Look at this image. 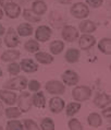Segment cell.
<instances>
[{
  "instance_id": "1",
  "label": "cell",
  "mask_w": 111,
  "mask_h": 130,
  "mask_svg": "<svg viewBox=\"0 0 111 130\" xmlns=\"http://www.w3.org/2000/svg\"><path fill=\"white\" fill-rule=\"evenodd\" d=\"M71 14L78 20H84L89 15V7L84 2H76L71 7Z\"/></svg>"
},
{
  "instance_id": "2",
  "label": "cell",
  "mask_w": 111,
  "mask_h": 130,
  "mask_svg": "<svg viewBox=\"0 0 111 130\" xmlns=\"http://www.w3.org/2000/svg\"><path fill=\"white\" fill-rule=\"evenodd\" d=\"M72 96L77 102H84V101L89 100V97L92 96V90L86 85L76 86L72 91Z\"/></svg>"
},
{
  "instance_id": "3",
  "label": "cell",
  "mask_w": 111,
  "mask_h": 130,
  "mask_svg": "<svg viewBox=\"0 0 111 130\" xmlns=\"http://www.w3.org/2000/svg\"><path fill=\"white\" fill-rule=\"evenodd\" d=\"M3 86H5L6 89H9V90L22 91V90L26 89V86H27V79L25 78V77L17 75V77L11 79V80H9Z\"/></svg>"
},
{
  "instance_id": "4",
  "label": "cell",
  "mask_w": 111,
  "mask_h": 130,
  "mask_svg": "<svg viewBox=\"0 0 111 130\" xmlns=\"http://www.w3.org/2000/svg\"><path fill=\"white\" fill-rule=\"evenodd\" d=\"M62 38L65 42L69 43H73L74 41H76L80 36V31L77 30L73 25H64L62 27V32H61Z\"/></svg>"
},
{
  "instance_id": "5",
  "label": "cell",
  "mask_w": 111,
  "mask_h": 130,
  "mask_svg": "<svg viewBox=\"0 0 111 130\" xmlns=\"http://www.w3.org/2000/svg\"><path fill=\"white\" fill-rule=\"evenodd\" d=\"M5 44L7 47L9 48H15L17 45L20 44V38L17 35L16 31L13 27L8 28V31H6L5 33Z\"/></svg>"
},
{
  "instance_id": "6",
  "label": "cell",
  "mask_w": 111,
  "mask_h": 130,
  "mask_svg": "<svg viewBox=\"0 0 111 130\" xmlns=\"http://www.w3.org/2000/svg\"><path fill=\"white\" fill-rule=\"evenodd\" d=\"M52 35V30L48 25H39L35 31V38L37 42L45 43L51 37Z\"/></svg>"
},
{
  "instance_id": "7",
  "label": "cell",
  "mask_w": 111,
  "mask_h": 130,
  "mask_svg": "<svg viewBox=\"0 0 111 130\" xmlns=\"http://www.w3.org/2000/svg\"><path fill=\"white\" fill-rule=\"evenodd\" d=\"M16 102L19 104V108L22 113H27L31 109L32 105H33V103H32V96L28 92H23L22 94L17 97Z\"/></svg>"
},
{
  "instance_id": "8",
  "label": "cell",
  "mask_w": 111,
  "mask_h": 130,
  "mask_svg": "<svg viewBox=\"0 0 111 130\" xmlns=\"http://www.w3.org/2000/svg\"><path fill=\"white\" fill-rule=\"evenodd\" d=\"M46 90L50 93V94H56V95H61L65 91V86L63 83L57 80H51L46 83Z\"/></svg>"
},
{
  "instance_id": "9",
  "label": "cell",
  "mask_w": 111,
  "mask_h": 130,
  "mask_svg": "<svg viewBox=\"0 0 111 130\" xmlns=\"http://www.w3.org/2000/svg\"><path fill=\"white\" fill-rule=\"evenodd\" d=\"M2 10H3V12L6 13V15L10 18V19H17V18L21 15V13H22L21 7L13 1L8 3L6 7H3Z\"/></svg>"
},
{
  "instance_id": "10",
  "label": "cell",
  "mask_w": 111,
  "mask_h": 130,
  "mask_svg": "<svg viewBox=\"0 0 111 130\" xmlns=\"http://www.w3.org/2000/svg\"><path fill=\"white\" fill-rule=\"evenodd\" d=\"M96 44V38L92 34H83L78 36V45L83 50L91 49Z\"/></svg>"
},
{
  "instance_id": "11",
  "label": "cell",
  "mask_w": 111,
  "mask_h": 130,
  "mask_svg": "<svg viewBox=\"0 0 111 130\" xmlns=\"http://www.w3.org/2000/svg\"><path fill=\"white\" fill-rule=\"evenodd\" d=\"M64 106H65L64 101L62 99H60V97H58V96L52 97V99L49 101V108L53 114L61 113V111L64 109Z\"/></svg>"
},
{
  "instance_id": "12",
  "label": "cell",
  "mask_w": 111,
  "mask_h": 130,
  "mask_svg": "<svg viewBox=\"0 0 111 130\" xmlns=\"http://www.w3.org/2000/svg\"><path fill=\"white\" fill-rule=\"evenodd\" d=\"M20 68L24 72H27V73H33V72H36L38 70V64L35 62L33 59L25 58V59H22V61H21Z\"/></svg>"
},
{
  "instance_id": "13",
  "label": "cell",
  "mask_w": 111,
  "mask_h": 130,
  "mask_svg": "<svg viewBox=\"0 0 111 130\" xmlns=\"http://www.w3.org/2000/svg\"><path fill=\"white\" fill-rule=\"evenodd\" d=\"M0 100L3 101L7 105H14L16 103L17 96L14 92L8 91V90H0Z\"/></svg>"
},
{
  "instance_id": "14",
  "label": "cell",
  "mask_w": 111,
  "mask_h": 130,
  "mask_svg": "<svg viewBox=\"0 0 111 130\" xmlns=\"http://www.w3.org/2000/svg\"><path fill=\"white\" fill-rule=\"evenodd\" d=\"M78 28L83 34H92L97 30V25L95 24V22H93L91 20H82V22L78 25Z\"/></svg>"
},
{
  "instance_id": "15",
  "label": "cell",
  "mask_w": 111,
  "mask_h": 130,
  "mask_svg": "<svg viewBox=\"0 0 111 130\" xmlns=\"http://www.w3.org/2000/svg\"><path fill=\"white\" fill-rule=\"evenodd\" d=\"M78 78L77 73L73 70H66L64 73L62 74V81L63 83H65L68 85H75L78 83Z\"/></svg>"
},
{
  "instance_id": "16",
  "label": "cell",
  "mask_w": 111,
  "mask_h": 130,
  "mask_svg": "<svg viewBox=\"0 0 111 130\" xmlns=\"http://www.w3.org/2000/svg\"><path fill=\"white\" fill-rule=\"evenodd\" d=\"M47 10L48 7L44 0H35L32 5V11L38 17H41L45 13H47Z\"/></svg>"
},
{
  "instance_id": "17",
  "label": "cell",
  "mask_w": 111,
  "mask_h": 130,
  "mask_svg": "<svg viewBox=\"0 0 111 130\" xmlns=\"http://www.w3.org/2000/svg\"><path fill=\"white\" fill-rule=\"evenodd\" d=\"M33 26L30 23H21L16 28V33L19 36H22V37H28L33 34Z\"/></svg>"
},
{
  "instance_id": "18",
  "label": "cell",
  "mask_w": 111,
  "mask_h": 130,
  "mask_svg": "<svg viewBox=\"0 0 111 130\" xmlns=\"http://www.w3.org/2000/svg\"><path fill=\"white\" fill-rule=\"evenodd\" d=\"M110 95L106 94V93H101V94H98L97 96L95 97L94 103L95 105L99 107V108H105L110 104Z\"/></svg>"
},
{
  "instance_id": "19",
  "label": "cell",
  "mask_w": 111,
  "mask_h": 130,
  "mask_svg": "<svg viewBox=\"0 0 111 130\" xmlns=\"http://www.w3.org/2000/svg\"><path fill=\"white\" fill-rule=\"evenodd\" d=\"M20 57V52L16 49H9L6 50L1 55V60L5 62H12V61L19 59Z\"/></svg>"
},
{
  "instance_id": "20",
  "label": "cell",
  "mask_w": 111,
  "mask_h": 130,
  "mask_svg": "<svg viewBox=\"0 0 111 130\" xmlns=\"http://www.w3.org/2000/svg\"><path fill=\"white\" fill-rule=\"evenodd\" d=\"M80 50L76 49V48H69L65 52V60L68 61L69 63H75L77 62L78 59H80Z\"/></svg>"
},
{
  "instance_id": "21",
  "label": "cell",
  "mask_w": 111,
  "mask_h": 130,
  "mask_svg": "<svg viewBox=\"0 0 111 130\" xmlns=\"http://www.w3.org/2000/svg\"><path fill=\"white\" fill-rule=\"evenodd\" d=\"M32 103L37 108H45L46 106V99L42 92H36L32 96Z\"/></svg>"
},
{
  "instance_id": "22",
  "label": "cell",
  "mask_w": 111,
  "mask_h": 130,
  "mask_svg": "<svg viewBox=\"0 0 111 130\" xmlns=\"http://www.w3.org/2000/svg\"><path fill=\"white\" fill-rule=\"evenodd\" d=\"M98 49L105 55H111V38L105 37L98 43Z\"/></svg>"
},
{
  "instance_id": "23",
  "label": "cell",
  "mask_w": 111,
  "mask_h": 130,
  "mask_svg": "<svg viewBox=\"0 0 111 130\" xmlns=\"http://www.w3.org/2000/svg\"><path fill=\"white\" fill-rule=\"evenodd\" d=\"M35 58H36V60L39 63H42V64H49L53 61L52 55H50L48 53H45V52L35 53Z\"/></svg>"
},
{
  "instance_id": "24",
  "label": "cell",
  "mask_w": 111,
  "mask_h": 130,
  "mask_svg": "<svg viewBox=\"0 0 111 130\" xmlns=\"http://www.w3.org/2000/svg\"><path fill=\"white\" fill-rule=\"evenodd\" d=\"M64 49V43L62 41H52L49 45V50L52 55H59Z\"/></svg>"
},
{
  "instance_id": "25",
  "label": "cell",
  "mask_w": 111,
  "mask_h": 130,
  "mask_svg": "<svg viewBox=\"0 0 111 130\" xmlns=\"http://www.w3.org/2000/svg\"><path fill=\"white\" fill-rule=\"evenodd\" d=\"M23 18L27 21V22H31V23H38V22H40V20H41L40 17L36 15V14L30 9L23 10Z\"/></svg>"
},
{
  "instance_id": "26",
  "label": "cell",
  "mask_w": 111,
  "mask_h": 130,
  "mask_svg": "<svg viewBox=\"0 0 111 130\" xmlns=\"http://www.w3.org/2000/svg\"><path fill=\"white\" fill-rule=\"evenodd\" d=\"M87 121L89 126H92V127H99L100 125L102 124V120H101V117H100V115L97 114V113H92L88 115V118H87Z\"/></svg>"
},
{
  "instance_id": "27",
  "label": "cell",
  "mask_w": 111,
  "mask_h": 130,
  "mask_svg": "<svg viewBox=\"0 0 111 130\" xmlns=\"http://www.w3.org/2000/svg\"><path fill=\"white\" fill-rule=\"evenodd\" d=\"M24 48L28 53H37L39 50V42H37L36 39H28L24 44Z\"/></svg>"
},
{
  "instance_id": "28",
  "label": "cell",
  "mask_w": 111,
  "mask_h": 130,
  "mask_svg": "<svg viewBox=\"0 0 111 130\" xmlns=\"http://www.w3.org/2000/svg\"><path fill=\"white\" fill-rule=\"evenodd\" d=\"M80 109H81V103L80 102H73V103H70L69 105L66 106L65 111H66L68 116L71 117V116H74Z\"/></svg>"
},
{
  "instance_id": "29",
  "label": "cell",
  "mask_w": 111,
  "mask_h": 130,
  "mask_svg": "<svg viewBox=\"0 0 111 130\" xmlns=\"http://www.w3.org/2000/svg\"><path fill=\"white\" fill-rule=\"evenodd\" d=\"M22 115V111L20 110L19 107H8L6 109V116L7 118L13 119V118H17Z\"/></svg>"
},
{
  "instance_id": "30",
  "label": "cell",
  "mask_w": 111,
  "mask_h": 130,
  "mask_svg": "<svg viewBox=\"0 0 111 130\" xmlns=\"http://www.w3.org/2000/svg\"><path fill=\"white\" fill-rule=\"evenodd\" d=\"M41 130H55V122L50 118H44L40 122Z\"/></svg>"
},
{
  "instance_id": "31",
  "label": "cell",
  "mask_w": 111,
  "mask_h": 130,
  "mask_svg": "<svg viewBox=\"0 0 111 130\" xmlns=\"http://www.w3.org/2000/svg\"><path fill=\"white\" fill-rule=\"evenodd\" d=\"M7 130H23V125L19 120H10L7 125Z\"/></svg>"
},
{
  "instance_id": "32",
  "label": "cell",
  "mask_w": 111,
  "mask_h": 130,
  "mask_svg": "<svg viewBox=\"0 0 111 130\" xmlns=\"http://www.w3.org/2000/svg\"><path fill=\"white\" fill-rule=\"evenodd\" d=\"M24 127L26 130H40L38 125L32 119H25L24 120Z\"/></svg>"
},
{
  "instance_id": "33",
  "label": "cell",
  "mask_w": 111,
  "mask_h": 130,
  "mask_svg": "<svg viewBox=\"0 0 111 130\" xmlns=\"http://www.w3.org/2000/svg\"><path fill=\"white\" fill-rule=\"evenodd\" d=\"M69 128L70 130H83V126L77 119L73 118L69 121Z\"/></svg>"
},
{
  "instance_id": "34",
  "label": "cell",
  "mask_w": 111,
  "mask_h": 130,
  "mask_svg": "<svg viewBox=\"0 0 111 130\" xmlns=\"http://www.w3.org/2000/svg\"><path fill=\"white\" fill-rule=\"evenodd\" d=\"M8 71H9L10 74H19L20 71H21L20 64L16 63V62H11L8 66Z\"/></svg>"
},
{
  "instance_id": "35",
  "label": "cell",
  "mask_w": 111,
  "mask_h": 130,
  "mask_svg": "<svg viewBox=\"0 0 111 130\" xmlns=\"http://www.w3.org/2000/svg\"><path fill=\"white\" fill-rule=\"evenodd\" d=\"M86 5L88 7H92L94 9H97V8H100L103 3V0H85Z\"/></svg>"
},
{
  "instance_id": "36",
  "label": "cell",
  "mask_w": 111,
  "mask_h": 130,
  "mask_svg": "<svg viewBox=\"0 0 111 130\" xmlns=\"http://www.w3.org/2000/svg\"><path fill=\"white\" fill-rule=\"evenodd\" d=\"M28 84V89H30V91L32 92H37L39 91V89H40V83H39L38 81L36 80H31V82H27Z\"/></svg>"
},
{
  "instance_id": "37",
  "label": "cell",
  "mask_w": 111,
  "mask_h": 130,
  "mask_svg": "<svg viewBox=\"0 0 111 130\" xmlns=\"http://www.w3.org/2000/svg\"><path fill=\"white\" fill-rule=\"evenodd\" d=\"M102 115L105 116L107 119H109L110 120V117H111V108H106V109H103L102 110Z\"/></svg>"
},
{
  "instance_id": "38",
  "label": "cell",
  "mask_w": 111,
  "mask_h": 130,
  "mask_svg": "<svg viewBox=\"0 0 111 130\" xmlns=\"http://www.w3.org/2000/svg\"><path fill=\"white\" fill-rule=\"evenodd\" d=\"M12 1H13V0H0V7L3 8V7H6L8 3L12 2Z\"/></svg>"
},
{
  "instance_id": "39",
  "label": "cell",
  "mask_w": 111,
  "mask_h": 130,
  "mask_svg": "<svg viewBox=\"0 0 111 130\" xmlns=\"http://www.w3.org/2000/svg\"><path fill=\"white\" fill-rule=\"evenodd\" d=\"M6 33V30H5V27H3V25L0 23V36H2V35H5Z\"/></svg>"
},
{
  "instance_id": "40",
  "label": "cell",
  "mask_w": 111,
  "mask_h": 130,
  "mask_svg": "<svg viewBox=\"0 0 111 130\" xmlns=\"http://www.w3.org/2000/svg\"><path fill=\"white\" fill-rule=\"evenodd\" d=\"M56 1H58L60 3H62V5H68V3L71 2V0H56Z\"/></svg>"
},
{
  "instance_id": "41",
  "label": "cell",
  "mask_w": 111,
  "mask_h": 130,
  "mask_svg": "<svg viewBox=\"0 0 111 130\" xmlns=\"http://www.w3.org/2000/svg\"><path fill=\"white\" fill-rule=\"evenodd\" d=\"M2 113H3V105H2V103L0 102V116L2 115Z\"/></svg>"
},
{
  "instance_id": "42",
  "label": "cell",
  "mask_w": 111,
  "mask_h": 130,
  "mask_svg": "<svg viewBox=\"0 0 111 130\" xmlns=\"http://www.w3.org/2000/svg\"><path fill=\"white\" fill-rule=\"evenodd\" d=\"M3 18V10H2V8L0 7V20H1Z\"/></svg>"
},
{
  "instance_id": "43",
  "label": "cell",
  "mask_w": 111,
  "mask_h": 130,
  "mask_svg": "<svg viewBox=\"0 0 111 130\" xmlns=\"http://www.w3.org/2000/svg\"><path fill=\"white\" fill-rule=\"evenodd\" d=\"M1 45H2V39L0 38V47H1Z\"/></svg>"
},
{
  "instance_id": "44",
  "label": "cell",
  "mask_w": 111,
  "mask_h": 130,
  "mask_svg": "<svg viewBox=\"0 0 111 130\" xmlns=\"http://www.w3.org/2000/svg\"><path fill=\"white\" fill-rule=\"evenodd\" d=\"M0 77H2V70L0 69Z\"/></svg>"
},
{
  "instance_id": "45",
  "label": "cell",
  "mask_w": 111,
  "mask_h": 130,
  "mask_svg": "<svg viewBox=\"0 0 111 130\" xmlns=\"http://www.w3.org/2000/svg\"><path fill=\"white\" fill-rule=\"evenodd\" d=\"M0 130H5V129H3V128L1 127V126H0Z\"/></svg>"
},
{
  "instance_id": "46",
  "label": "cell",
  "mask_w": 111,
  "mask_h": 130,
  "mask_svg": "<svg viewBox=\"0 0 111 130\" xmlns=\"http://www.w3.org/2000/svg\"><path fill=\"white\" fill-rule=\"evenodd\" d=\"M22 1H31V0H22Z\"/></svg>"
},
{
  "instance_id": "47",
  "label": "cell",
  "mask_w": 111,
  "mask_h": 130,
  "mask_svg": "<svg viewBox=\"0 0 111 130\" xmlns=\"http://www.w3.org/2000/svg\"><path fill=\"white\" fill-rule=\"evenodd\" d=\"M107 130H110V127H109V128H108V129H107Z\"/></svg>"
}]
</instances>
